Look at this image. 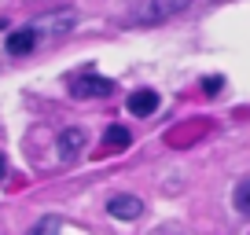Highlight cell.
Wrapping results in <instances>:
<instances>
[{"mask_svg": "<svg viewBox=\"0 0 250 235\" xmlns=\"http://www.w3.org/2000/svg\"><path fill=\"white\" fill-rule=\"evenodd\" d=\"M133 143V133H129V125H110L107 133H103V147H129Z\"/></svg>", "mask_w": 250, "mask_h": 235, "instance_id": "obj_8", "label": "cell"}, {"mask_svg": "<svg viewBox=\"0 0 250 235\" xmlns=\"http://www.w3.org/2000/svg\"><path fill=\"white\" fill-rule=\"evenodd\" d=\"M203 88H206V92H221V88H225V81H221V78H203Z\"/></svg>", "mask_w": 250, "mask_h": 235, "instance_id": "obj_11", "label": "cell"}, {"mask_svg": "<svg viewBox=\"0 0 250 235\" xmlns=\"http://www.w3.org/2000/svg\"><path fill=\"white\" fill-rule=\"evenodd\" d=\"M195 0H147L140 8V15H136V22L144 26H155V22H169V19L184 15L188 8H191Z\"/></svg>", "mask_w": 250, "mask_h": 235, "instance_id": "obj_1", "label": "cell"}, {"mask_svg": "<svg viewBox=\"0 0 250 235\" xmlns=\"http://www.w3.org/2000/svg\"><path fill=\"white\" fill-rule=\"evenodd\" d=\"M114 92V81L100 74H74L70 78V96L74 99H103Z\"/></svg>", "mask_w": 250, "mask_h": 235, "instance_id": "obj_2", "label": "cell"}, {"mask_svg": "<svg viewBox=\"0 0 250 235\" xmlns=\"http://www.w3.org/2000/svg\"><path fill=\"white\" fill-rule=\"evenodd\" d=\"M0 180H4V158H0Z\"/></svg>", "mask_w": 250, "mask_h": 235, "instance_id": "obj_12", "label": "cell"}, {"mask_svg": "<svg viewBox=\"0 0 250 235\" xmlns=\"http://www.w3.org/2000/svg\"><path fill=\"white\" fill-rule=\"evenodd\" d=\"M59 228H62V220L55 217V213H48L44 220H37V224H33L30 235H59Z\"/></svg>", "mask_w": 250, "mask_h": 235, "instance_id": "obj_10", "label": "cell"}, {"mask_svg": "<svg viewBox=\"0 0 250 235\" xmlns=\"http://www.w3.org/2000/svg\"><path fill=\"white\" fill-rule=\"evenodd\" d=\"M232 202H235V213H239V217H250V180L235 184V191H232Z\"/></svg>", "mask_w": 250, "mask_h": 235, "instance_id": "obj_9", "label": "cell"}, {"mask_svg": "<svg viewBox=\"0 0 250 235\" xmlns=\"http://www.w3.org/2000/svg\"><path fill=\"white\" fill-rule=\"evenodd\" d=\"M107 213H110V217H118V220H136L144 213V202L136 195H114L107 202Z\"/></svg>", "mask_w": 250, "mask_h": 235, "instance_id": "obj_4", "label": "cell"}, {"mask_svg": "<svg viewBox=\"0 0 250 235\" xmlns=\"http://www.w3.org/2000/svg\"><path fill=\"white\" fill-rule=\"evenodd\" d=\"M81 147H85V129H62L59 140H55V151H59L62 162L78 158V155H81Z\"/></svg>", "mask_w": 250, "mask_h": 235, "instance_id": "obj_5", "label": "cell"}, {"mask_svg": "<svg viewBox=\"0 0 250 235\" xmlns=\"http://www.w3.org/2000/svg\"><path fill=\"white\" fill-rule=\"evenodd\" d=\"M74 22H78V15L74 11H55V15H44L33 22V30L37 33H48V37H62L66 30H74Z\"/></svg>", "mask_w": 250, "mask_h": 235, "instance_id": "obj_3", "label": "cell"}, {"mask_svg": "<svg viewBox=\"0 0 250 235\" xmlns=\"http://www.w3.org/2000/svg\"><path fill=\"white\" fill-rule=\"evenodd\" d=\"M33 44H37V30H33V26H22V30L8 33V40H4L8 55H30Z\"/></svg>", "mask_w": 250, "mask_h": 235, "instance_id": "obj_6", "label": "cell"}, {"mask_svg": "<svg viewBox=\"0 0 250 235\" xmlns=\"http://www.w3.org/2000/svg\"><path fill=\"white\" fill-rule=\"evenodd\" d=\"M155 110H158V92H151V88H140V92L129 96V114L147 118V114H155Z\"/></svg>", "mask_w": 250, "mask_h": 235, "instance_id": "obj_7", "label": "cell"}]
</instances>
